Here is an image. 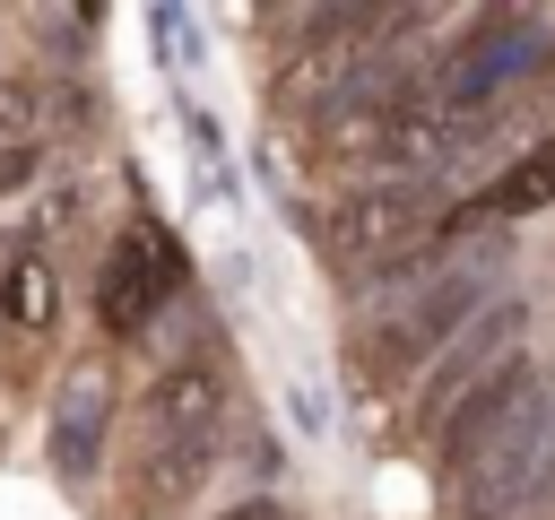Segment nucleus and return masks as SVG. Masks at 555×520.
Segmentation results:
<instances>
[{"label": "nucleus", "instance_id": "1", "mask_svg": "<svg viewBox=\"0 0 555 520\" xmlns=\"http://www.w3.org/2000/svg\"><path fill=\"white\" fill-rule=\"evenodd\" d=\"M486 312V260H468V269H442V277H425L416 295H399L382 321H364L356 329V381L364 390H390V381H408L416 364H434L468 321Z\"/></svg>", "mask_w": 555, "mask_h": 520}, {"label": "nucleus", "instance_id": "2", "mask_svg": "<svg viewBox=\"0 0 555 520\" xmlns=\"http://www.w3.org/2000/svg\"><path fill=\"white\" fill-rule=\"evenodd\" d=\"M555 494V399L538 390L468 468H460V511L468 520H512L520 503Z\"/></svg>", "mask_w": 555, "mask_h": 520}, {"label": "nucleus", "instance_id": "3", "mask_svg": "<svg viewBox=\"0 0 555 520\" xmlns=\"http://www.w3.org/2000/svg\"><path fill=\"white\" fill-rule=\"evenodd\" d=\"M425 225H434V182H425V173H373V182H356V191L330 199L321 243H330L347 269H364V260L416 243Z\"/></svg>", "mask_w": 555, "mask_h": 520}, {"label": "nucleus", "instance_id": "4", "mask_svg": "<svg viewBox=\"0 0 555 520\" xmlns=\"http://www.w3.org/2000/svg\"><path fill=\"white\" fill-rule=\"evenodd\" d=\"M538 61H546V17H520V9L477 17L442 69V113H494V95L520 87Z\"/></svg>", "mask_w": 555, "mask_h": 520}, {"label": "nucleus", "instance_id": "5", "mask_svg": "<svg viewBox=\"0 0 555 520\" xmlns=\"http://www.w3.org/2000/svg\"><path fill=\"white\" fill-rule=\"evenodd\" d=\"M173 286H182V251L156 225H130L104 251V269H95V321H104V338H139L173 303Z\"/></svg>", "mask_w": 555, "mask_h": 520}, {"label": "nucleus", "instance_id": "6", "mask_svg": "<svg viewBox=\"0 0 555 520\" xmlns=\"http://www.w3.org/2000/svg\"><path fill=\"white\" fill-rule=\"evenodd\" d=\"M520 329H529V312L494 295V303H486V312H477V321H468V329L425 364V381H416V425L434 433V425H442V416H451V407H460V399H468V390L512 355V338H520Z\"/></svg>", "mask_w": 555, "mask_h": 520}, {"label": "nucleus", "instance_id": "7", "mask_svg": "<svg viewBox=\"0 0 555 520\" xmlns=\"http://www.w3.org/2000/svg\"><path fill=\"white\" fill-rule=\"evenodd\" d=\"M529 399H538L529 355H503V364H494V373H486V381H477V390H468V399L425 433V442H434V459H442V477H460V468H468V459H477V451H486V442H494Z\"/></svg>", "mask_w": 555, "mask_h": 520}, {"label": "nucleus", "instance_id": "8", "mask_svg": "<svg viewBox=\"0 0 555 520\" xmlns=\"http://www.w3.org/2000/svg\"><path fill=\"white\" fill-rule=\"evenodd\" d=\"M104 425H113V381H104V364H78V373L61 381V407H52V468H61L69 485H95V468H104Z\"/></svg>", "mask_w": 555, "mask_h": 520}, {"label": "nucleus", "instance_id": "9", "mask_svg": "<svg viewBox=\"0 0 555 520\" xmlns=\"http://www.w3.org/2000/svg\"><path fill=\"white\" fill-rule=\"evenodd\" d=\"M217 416H225V364L217 355H182L173 373H156V390H147L156 442H217Z\"/></svg>", "mask_w": 555, "mask_h": 520}, {"label": "nucleus", "instance_id": "10", "mask_svg": "<svg viewBox=\"0 0 555 520\" xmlns=\"http://www.w3.org/2000/svg\"><path fill=\"white\" fill-rule=\"evenodd\" d=\"M538 208H555V139H529V147L486 182V199H477L468 217H538Z\"/></svg>", "mask_w": 555, "mask_h": 520}, {"label": "nucleus", "instance_id": "11", "mask_svg": "<svg viewBox=\"0 0 555 520\" xmlns=\"http://www.w3.org/2000/svg\"><path fill=\"white\" fill-rule=\"evenodd\" d=\"M0 312L17 321V329H52V312H61V277L43 269V251H17L9 269H0Z\"/></svg>", "mask_w": 555, "mask_h": 520}, {"label": "nucleus", "instance_id": "12", "mask_svg": "<svg viewBox=\"0 0 555 520\" xmlns=\"http://www.w3.org/2000/svg\"><path fill=\"white\" fill-rule=\"evenodd\" d=\"M199 468H208V442H156L147 459H139V503L147 511H165V503H191L199 494Z\"/></svg>", "mask_w": 555, "mask_h": 520}, {"label": "nucleus", "instance_id": "13", "mask_svg": "<svg viewBox=\"0 0 555 520\" xmlns=\"http://www.w3.org/2000/svg\"><path fill=\"white\" fill-rule=\"evenodd\" d=\"M43 130V78H0V147H35Z\"/></svg>", "mask_w": 555, "mask_h": 520}, {"label": "nucleus", "instance_id": "14", "mask_svg": "<svg viewBox=\"0 0 555 520\" xmlns=\"http://www.w3.org/2000/svg\"><path fill=\"white\" fill-rule=\"evenodd\" d=\"M35 165H43V147H0V191H26Z\"/></svg>", "mask_w": 555, "mask_h": 520}, {"label": "nucleus", "instance_id": "15", "mask_svg": "<svg viewBox=\"0 0 555 520\" xmlns=\"http://www.w3.org/2000/svg\"><path fill=\"white\" fill-rule=\"evenodd\" d=\"M225 520H286L278 503H251V511H225Z\"/></svg>", "mask_w": 555, "mask_h": 520}]
</instances>
